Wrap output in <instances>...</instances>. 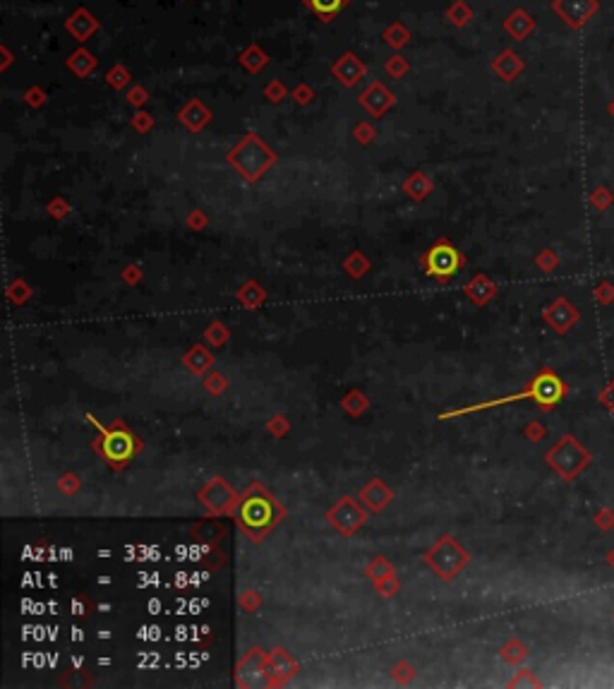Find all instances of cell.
I'll return each instance as SVG.
<instances>
[{"instance_id": "1", "label": "cell", "mask_w": 614, "mask_h": 689, "mask_svg": "<svg viewBox=\"0 0 614 689\" xmlns=\"http://www.w3.org/2000/svg\"><path fill=\"white\" fill-rule=\"evenodd\" d=\"M281 517H283V512H281L279 502L271 498L262 485H252L235 505L238 524H240V529L255 540H262L264 536H267V533L279 524Z\"/></svg>"}, {"instance_id": "2", "label": "cell", "mask_w": 614, "mask_h": 689, "mask_svg": "<svg viewBox=\"0 0 614 689\" xmlns=\"http://www.w3.org/2000/svg\"><path fill=\"white\" fill-rule=\"evenodd\" d=\"M94 425L101 430V440L94 442V449H99V454L111 463V466H122V463H127L132 459L134 452H137V440H134V435L125 428V425L115 423V425H111V428H103L99 421H94Z\"/></svg>"}, {"instance_id": "3", "label": "cell", "mask_w": 614, "mask_h": 689, "mask_svg": "<svg viewBox=\"0 0 614 689\" xmlns=\"http://www.w3.org/2000/svg\"><path fill=\"white\" fill-rule=\"evenodd\" d=\"M425 562H428L442 579L451 582V579L468 564V552H465L451 536H442L428 552H425Z\"/></svg>"}, {"instance_id": "4", "label": "cell", "mask_w": 614, "mask_h": 689, "mask_svg": "<svg viewBox=\"0 0 614 689\" xmlns=\"http://www.w3.org/2000/svg\"><path fill=\"white\" fill-rule=\"evenodd\" d=\"M425 272L430 276H437V279H449V276H454L458 272V267H461V255H458V250L454 246H449V243H437V246H432L428 250V255H425Z\"/></svg>"}, {"instance_id": "5", "label": "cell", "mask_w": 614, "mask_h": 689, "mask_svg": "<svg viewBox=\"0 0 614 689\" xmlns=\"http://www.w3.org/2000/svg\"><path fill=\"white\" fill-rule=\"evenodd\" d=\"M199 500L211 514H226L238 505V495L223 478H211L199 490Z\"/></svg>"}, {"instance_id": "6", "label": "cell", "mask_w": 614, "mask_h": 689, "mask_svg": "<svg viewBox=\"0 0 614 689\" xmlns=\"http://www.w3.org/2000/svg\"><path fill=\"white\" fill-rule=\"evenodd\" d=\"M327 519L332 521L336 529H339V533H344V536H353L355 529H358V526L365 521V514H363V510H360L358 505H355V500L341 498L332 507V512L327 514Z\"/></svg>"}, {"instance_id": "7", "label": "cell", "mask_w": 614, "mask_h": 689, "mask_svg": "<svg viewBox=\"0 0 614 689\" xmlns=\"http://www.w3.org/2000/svg\"><path fill=\"white\" fill-rule=\"evenodd\" d=\"M360 498L365 500V505L370 507L372 512H382L384 507L391 502L393 493H391L389 488H386L379 478H374V480H370V485H365V488H363V493H360Z\"/></svg>"}, {"instance_id": "8", "label": "cell", "mask_w": 614, "mask_h": 689, "mask_svg": "<svg viewBox=\"0 0 614 689\" xmlns=\"http://www.w3.org/2000/svg\"><path fill=\"white\" fill-rule=\"evenodd\" d=\"M531 394L538 399L540 404L549 406V404H554L561 396V382L557 377H552V375H542L540 379H535Z\"/></svg>"}, {"instance_id": "9", "label": "cell", "mask_w": 614, "mask_h": 689, "mask_svg": "<svg viewBox=\"0 0 614 689\" xmlns=\"http://www.w3.org/2000/svg\"><path fill=\"white\" fill-rule=\"evenodd\" d=\"M295 670H298L295 661L290 658L286 651H281V648H276V651L269 656V675H276L279 680H288V678H293Z\"/></svg>"}, {"instance_id": "10", "label": "cell", "mask_w": 614, "mask_h": 689, "mask_svg": "<svg viewBox=\"0 0 614 689\" xmlns=\"http://www.w3.org/2000/svg\"><path fill=\"white\" fill-rule=\"evenodd\" d=\"M185 365L190 372H195V375H202L206 368H211V363H214V358H211V353L204 349V346H195L190 353H185Z\"/></svg>"}, {"instance_id": "11", "label": "cell", "mask_w": 614, "mask_h": 689, "mask_svg": "<svg viewBox=\"0 0 614 689\" xmlns=\"http://www.w3.org/2000/svg\"><path fill=\"white\" fill-rule=\"evenodd\" d=\"M367 574H370V577H372V582L377 584V582H382V579L393 577V567H391L389 562H386L384 557H377L370 567H367Z\"/></svg>"}, {"instance_id": "12", "label": "cell", "mask_w": 614, "mask_h": 689, "mask_svg": "<svg viewBox=\"0 0 614 689\" xmlns=\"http://www.w3.org/2000/svg\"><path fill=\"white\" fill-rule=\"evenodd\" d=\"M312 10L322 17H334L336 12L344 8V0H309Z\"/></svg>"}, {"instance_id": "13", "label": "cell", "mask_w": 614, "mask_h": 689, "mask_svg": "<svg viewBox=\"0 0 614 689\" xmlns=\"http://www.w3.org/2000/svg\"><path fill=\"white\" fill-rule=\"evenodd\" d=\"M344 409L351 411V414H360L363 409H367V399H363L358 394V391H353L351 396L344 399Z\"/></svg>"}, {"instance_id": "14", "label": "cell", "mask_w": 614, "mask_h": 689, "mask_svg": "<svg viewBox=\"0 0 614 689\" xmlns=\"http://www.w3.org/2000/svg\"><path fill=\"white\" fill-rule=\"evenodd\" d=\"M206 337H209V339H216V344H221V341L226 339V332L221 330V325H214L209 332H206Z\"/></svg>"}, {"instance_id": "15", "label": "cell", "mask_w": 614, "mask_h": 689, "mask_svg": "<svg viewBox=\"0 0 614 689\" xmlns=\"http://www.w3.org/2000/svg\"><path fill=\"white\" fill-rule=\"evenodd\" d=\"M223 387H226V384H223V379H221V377H214V382H211V377L206 379V389L214 391V394H218V391H221Z\"/></svg>"}, {"instance_id": "16", "label": "cell", "mask_w": 614, "mask_h": 689, "mask_svg": "<svg viewBox=\"0 0 614 689\" xmlns=\"http://www.w3.org/2000/svg\"><path fill=\"white\" fill-rule=\"evenodd\" d=\"M610 401H612V406H614V389H612V394H610Z\"/></svg>"}]
</instances>
